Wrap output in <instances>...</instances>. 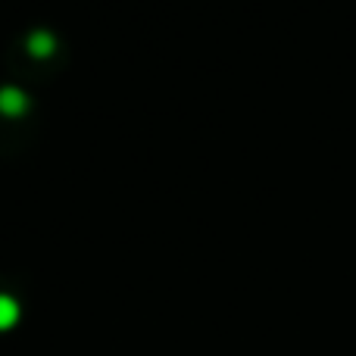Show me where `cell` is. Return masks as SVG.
Here are the masks:
<instances>
[{
    "label": "cell",
    "instance_id": "7a4b0ae2",
    "mask_svg": "<svg viewBox=\"0 0 356 356\" xmlns=\"http://www.w3.org/2000/svg\"><path fill=\"white\" fill-rule=\"evenodd\" d=\"M29 50L35 56H47L54 54V35H47V31H38V35L29 38Z\"/></svg>",
    "mask_w": 356,
    "mask_h": 356
},
{
    "label": "cell",
    "instance_id": "3957f363",
    "mask_svg": "<svg viewBox=\"0 0 356 356\" xmlns=\"http://www.w3.org/2000/svg\"><path fill=\"white\" fill-rule=\"evenodd\" d=\"M16 319H19L16 300H13V297H3V294H0V328L16 325Z\"/></svg>",
    "mask_w": 356,
    "mask_h": 356
},
{
    "label": "cell",
    "instance_id": "6da1fadb",
    "mask_svg": "<svg viewBox=\"0 0 356 356\" xmlns=\"http://www.w3.org/2000/svg\"><path fill=\"white\" fill-rule=\"evenodd\" d=\"M25 106H29V100H25L22 91H16V88H3V91H0V113H3L6 119L22 116Z\"/></svg>",
    "mask_w": 356,
    "mask_h": 356
}]
</instances>
